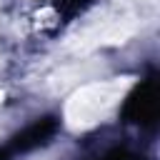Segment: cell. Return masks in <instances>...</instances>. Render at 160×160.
Returning <instances> with one entry per match:
<instances>
[{"instance_id": "1", "label": "cell", "mask_w": 160, "mask_h": 160, "mask_svg": "<svg viewBox=\"0 0 160 160\" xmlns=\"http://www.w3.org/2000/svg\"><path fill=\"white\" fill-rule=\"evenodd\" d=\"M130 88V78H112L102 82H90L80 88L65 105V122L70 130H85L105 120L112 108L120 102L125 90Z\"/></svg>"}]
</instances>
